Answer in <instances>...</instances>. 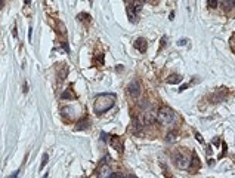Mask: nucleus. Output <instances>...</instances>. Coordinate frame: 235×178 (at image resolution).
<instances>
[{"label":"nucleus","instance_id":"a878e982","mask_svg":"<svg viewBox=\"0 0 235 178\" xmlns=\"http://www.w3.org/2000/svg\"><path fill=\"white\" fill-rule=\"evenodd\" d=\"M186 88H188V85H183V86H181V89H179V91H181V92H182V91H185V89H186Z\"/></svg>","mask_w":235,"mask_h":178},{"label":"nucleus","instance_id":"b1692460","mask_svg":"<svg viewBox=\"0 0 235 178\" xmlns=\"http://www.w3.org/2000/svg\"><path fill=\"white\" fill-rule=\"evenodd\" d=\"M18 175H19V171H15L11 177H7V178H18Z\"/></svg>","mask_w":235,"mask_h":178},{"label":"nucleus","instance_id":"a211bd4d","mask_svg":"<svg viewBox=\"0 0 235 178\" xmlns=\"http://www.w3.org/2000/svg\"><path fill=\"white\" fill-rule=\"evenodd\" d=\"M208 7H216L217 6V0H207Z\"/></svg>","mask_w":235,"mask_h":178},{"label":"nucleus","instance_id":"2eb2a0df","mask_svg":"<svg viewBox=\"0 0 235 178\" xmlns=\"http://www.w3.org/2000/svg\"><path fill=\"white\" fill-rule=\"evenodd\" d=\"M223 6L231 9V7H235V0H223Z\"/></svg>","mask_w":235,"mask_h":178},{"label":"nucleus","instance_id":"1a4fd4ad","mask_svg":"<svg viewBox=\"0 0 235 178\" xmlns=\"http://www.w3.org/2000/svg\"><path fill=\"white\" fill-rule=\"evenodd\" d=\"M132 129H133V132H139L142 129V122L138 117H133V120H132Z\"/></svg>","mask_w":235,"mask_h":178},{"label":"nucleus","instance_id":"9b49d317","mask_svg":"<svg viewBox=\"0 0 235 178\" xmlns=\"http://www.w3.org/2000/svg\"><path fill=\"white\" fill-rule=\"evenodd\" d=\"M200 166V160L197 158V154H192V160L189 162V169H197Z\"/></svg>","mask_w":235,"mask_h":178},{"label":"nucleus","instance_id":"dca6fc26","mask_svg":"<svg viewBox=\"0 0 235 178\" xmlns=\"http://www.w3.org/2000/svg\"><path fill=\"white\" fill-rule=\"evenodd\" d=\"M47 160H49V156H47V153H45L43 154V159H41V165H40V169H43L45 166H46L47 163Z\"/></svg>","mask_w":235,"mask_h":178},{"label":"nucleus","instance_id":"0eeeda50","mask_svg":"<svg viewBox=\"0 0 235 178\" xmlns=\"http://www.w3.org/2000/svg\"><path fill=\"white\" fill-rule=\"evenodd\" d=\"M109 143H111V145H113L118 153H123V143L118 140V137H111L109 138Z\"/></svg>","mask_w":235,"mask_h":178},{"label":"nucleus","instance_id":"f8f14e48","mask_svg":"<svg viewBox=\"0 0 235 178\" xmlns=\"http://www.w3.org/2000/svg\"><path fill=\"white\" fill-rule=\"evenodd\" d=\"M88 126H89V119H88V117H84V119H81L80 122L77 123V129H79V131H80V129H86Z\"/></svg>","mask_w":235,"mask_h":178},{"label":"nucleus","instance_id":"7ed1b4c3","mask_svg":"<svg viewBox=\"0 0 235 178\" xmlns=\"http://www.w3.org/2000/svg\"><path fill=\"white\" fill-rule=\"evenodd\" d=\"M173 159H175V163L177 165V168H181V169H188L189 168V160L185 154H182L181 151H177L173 154Z\"/></svg>","mask_w":235,"mask_h":178},{"label":"nucleus","instance_id":"4468645a","mask_svg":"<svg viewBox=\"0 0 235 178\" xmlns=\"http://www.w3.org/2000/svg\"><path fill=\"white\" fill-rule=\"evenodd\" d=\"M154 120H155L154 114H152V113H151V111H148L147 114H145V122H147V123H152V122H154Z\"/></svg>","mask_w":235,"mask_h":178},{"label":"nucleus","instance_id":"412c9836","mask_svg":"<svg viewBox=\"0 0 235 178\" xmlns=\"http://www.w3.org/2000/svg\"><path fill=\"white\" fill-rule=\"evenodd\" d=\"M96 61L99 62V65H104V54H101L98 58H96Z\"/></svg>","mask_w":235,"mask_h":178},{"label":"nucleus","instance_id":"5701e85b","mask_svg":"<svg viewBox=\"0 0 235 178\" xmlns=\"http://www.w3.org/2000/svg\"><path fill=\"white\" fill-rule=\"evenodd\" d=\"M101 135H102V141H107V140H109V138H108V137H109V135H107L105 132H102Z\"/></svg>","mask_w":235,"mask_h":178},{"label":"nucleus","instance_id":"6e6552de","mask_svg":"<svg viewBox=\"0 0 235 178\" xmlns=\"http://www.w3.org/2000/svg\"><path fill=\"white\" fill-rule=\"evenodd\" d=\"M127 14H129V20L132 21V22H136V15H138V12H136V9H135L133 5H129Z\"/></svg>","mask_w":235,"mask_h":178},{"label":"nucleus","instance_id":"ddd939ff","mask_svg":"<svg viewBox=\"0 0 235 178\" xmlns=\"http://www.w3.org/2000/svg\"><path fill=\"white\" fill-rule=\"evenodd\" d=\"M61 98H62V100H74V94L71 92V89H67V91L61 95Z\"/></svg>","mask_w":235,"mask_h":178},{"label":"nucleus","instance_id":"423d86ee","mask_svg":"<svg viewBox=\"0 0 235 178\" xmlns=\"http://www.w3.org/2000/svg\"><path fill=\"white\" fill-rule=\"evenodd\" d=\"M135 48L138 49L139 52H147V49H148V42L145 40V39H142V37H139L138 40L135 42Z\"/></svg>","mask_w":235,"mask_h":178},{"label":"nucleus","instance_id":"20e7f679","mask_svg":"<svg viewBox=\"0 0 235 178\" xmlns=\"http://www.w3.org/2000/svg\"><path fill=\"white\" fill-rule=\"evenodd\" d=\"M127 92L130 94V96H133V98L141 95L142 86H141V83H139V80H133V82L130 83L129 88H127Z\"/></svg>","mask_w":235,"mask_h":178},{"label":"nucleus","instance_id":"c756f323","mask_svg":"<svg viewBox=\"0 0 235 178\" xmlns=\"http://www.w3.org/2000/svg\"><path fill=\"white\" fill-rule=\"evenodd\" d=\"M43 178H49V177H47V174H46V175H45V177H43Z\"/></svg>","mask_w":235,"mask_h":178},{"label":"nucleus","instance_id":"f3484780","mask_svg":"<svg viewBox=\"0 0 235 178\" xmlns=\"http://www.w3.org/2000/svg\"><path fill=\"white\" fill-rule=\"evenodd\" d=\"M79 20H80V21H83V20H84V21H90V15H89V14H80V15H79Z\"/></svg>","mask_w":235,"mask_h":178},{"label":"nucleus","instance_id":"393cba45","mask_svg":"<svg viewBox=\"0 0 235 178\" xmlns=\"http://www.w3.org/2000/svg\"><path fill=\"white\" fill-rule=\"evenodd\" d=\"M12 34H14V37H18V33H16V24L14 25V30H12Z\"/></svg>","mask_w":235,"mask_h":178},{"label":"nucleus","instance_id":"6ab92c4d","mask_svg":"<svg viewBox=\"0 0 235 178\" xmlns=\"http://www.w3.org/2000/svg\"><path fill=\"white\" fill-rule=\"evenodd\" d=\"M175 135H176L175 132H170V134L167 135V138H166V140H167L169 143H172V141H175Z\"/></svg>","mask_w":235,"mask_h":178},{"label":"nucleus","instance_id":"9d476101","mask_svg":"<svg viewBox=\"0 0 235 178\" xmlns=\"http://www.w3.org/2000/svg\"><path fill=\"white\" fill-rule=\"evenodd\" d=\"M182 80V77L181 76H177V74H170L167 77V83L169 85H176V83H179Z\"/></svg>","mask_w":235,"mask_h":178},{"label":"nucleus","instance_id":"cd10ccee","mask_svg":"<svg viewBox=\"0 0 235 178\" xmlns=\"http://www.w3.org/2000/svg\"><path fill=\"white\" fill-rule=\"evenodd\" d=\"M24 3H25V6H28V5L31 3V0H24Z\"/></svg>","mask_w":235,"mask_h":178},{"label":"nucleus","instance_id":"c85d7f7f","mask_svg":"<svg viewBox=\"0 0 235 178\" xmlns=\"http://www.w3.org/2000/svg\"><path fill=\"white\" fill-rule=\"evenodd\" d=\"M129 178H138V177H135V175H129Z\"/></svg>","mask_w":235,"mask_h":178},{"label":"nucleus","instance_id":"7c9ffc66","mask_svg":"<svg viewBox=\"0 0 235 178\" xmlns=\"http://www.w3.org/2000/svg\"><path fill=\"white\" fill-rule=\"evenodd\" d=\"M143 2H145V0H143Z\"/></svg>","mask_w":235,"mask_h":178},{"label":"nucleus","instance_id":"bb28decb","mask_svg":"<svg viewBox=\"0 0 235 178\" xmlns=\"http://www.w3.org/2000/svg\"><path fill=\"white\" fill-rule=\"evenodd\" d=\"M185 43H186V40H185V39H182V40H179V45H185Z\"/></svg>","mask_w":235,"mask_h":178},{"label":"nucleus","instance_id":"4be33fe9","mask_svg":"<svg viewBox=\"0 0 235 178\" xmlns=\"http://www.w3.org/2000/svg\"><path fill=\"white\" fill-rule=\"evenodd\" d=\"M195 137H197V140H198L200 143H204V140H203V137H201V135H200V134H198V132H195Z\"/></svg>","mask_w":235,"mask_h":178},{"label":"nucleus","instance_id":"aec40b11","mask_svg":"<svg viewBox=\"0 0 235 178\" xmlns=\"http://www.w3.org/2000/svg\"><path fill=\"white\" fill-rule=\"evenodd\" d=\"M109 178H124V177H123V174H120V172H113Z\"/></svg>","mask_w":235,"mask_h":178},{"label":"nucleus","instance_id":"39448f33","mask_svg":"<svg viewBox=\"0 0 235 178\" xmlns=\"http://www.w3.org/2000/svg\"><path fill=\"white\" fill-rule=\"evenodd\" d=\"M111 174H113V171H111V168L108 165H102L101 168L98 169V178H109Z\"/></svg>","mask_w":235,"mask_h":178},{"label":"nucleus","instance_id":"f03ea898","mask_svg":"<svg viewBox=\"0 0 235 178\" xmlns=\"http://www.w3.org/2000/svg\"><path fill=\"white\" fill-rule=\"evenodd\" d=\"M157 119L163 125H172L177 120V116H176V113L170 107H161V109L158 110Z\"/></svg>","mask_w":235,"mask_h":178},{"label":"nucleus","instance_id":"f257e3e1","mask_svg":"<svg viewBox=\"0 0 235 178\" xmlns=\"http://www.w3.org/2000/svg\"><path fill=\"white\" fill-rule=\"evenodd\" d=\"M115 104V95L114 94H101L95 98L93 110L96 114H104L105 111L113 109Z\"/></svg>","mask_w":235,"mask_h":178}]
</instances>
